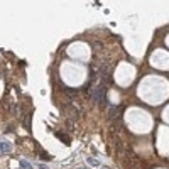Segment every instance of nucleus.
<instances>
[{"label":"nucleus","mask_w":169,"mask_h":169,"mask_svg":"<svg viewBox=\"0 0 169 169\" xmlns=\"http://www.w3.org/2000/svg\"><path fill=\"white\" fill-rule=\"evenodd\" d=\"M91 98L95 100V103L105 105V101H107V86L101 85V83H98V85L95 86V90L91 91Z\"/></svg>","instance_id":"obj_1"},{"label":"nucleus","mask_w":169,"mask_h":169,"mask_svg":"<svg viewBox=\"0 0 169 169\" xmlns=\"http://www.w3.org/2000/svg\"><path fill=\"white\" fill-rule=\"evenodd\" d=\"M20 168H22V169H32V164H31V162H27L26 159H22V161H20Z\"/></svg>","instance_id":"obj_4"},{"label":"nucleus","mask_w":169,"mask_h":169,"mask_svg":"<svg viewBox=\"0 0 169 169\" xmlns=\"http://www.w3.org/2000/svg\"><path fill=\"white\" fill-rule=\"evenodd\" d=\"M39 169H47V166H44V164H39Z\"/></svg>","instance_id":"obj_7"},{"label":"nucleus","mask_w":169,"mask_h":169,"mask_svg":"<svg viewBox=\"0 0 169 169\" xmlns=\"http://www.w3.org/2000/svg\"><path fill=\"white\" fill-rule=\"evenodd\" d=\"M10 150H12V145L9 142H5V140L0 142V154H9Z\"/></svg>","instance_id":"obj_2"},{"label":"nucleus","mask_w":169,"mask_h":169,"mask_svg":"<svg viewBox=\"0 0 169 169\" xmlns=\"http://www.w3.org/2000/svg\"><path fill=\"white\" fill-rule=\"evenodd\" d=\"M120 112V107H115V105H112V107L108 108V118H113L115 115Z\"/></svg>","instance_id":"obj_3"},{"label":"nucleus","mask_w":169,"mask_h":169,"mask_svg":"<svg viewBox=\"0 0 169 169\" xmlns=\"http://www.w3.org/2000/svg\"><path fill=\"white\" fill-rule=\"evenodd\" d=\"M56 135H58V139H61V140L64 142V144H69V139H64V137H63V135H64V134H59V132H58V134H56Z\"/></svg>","instance_id":"obj_5"},{"label":"nucleus","mask_w":169,"mask_h":169,"mask_svg":"<svg viewBox=\"0 0 169 169\" xmlns=\"http://www.w3.org/2000/svg\"><path fill=\"white\" fill-rule=\"evenodd\" d=\"M88 162H90L91 166H98V161H96V159H93V157H90V159H88Z\"/></svg>","instance_id":"obj_6"}]
</instances>
